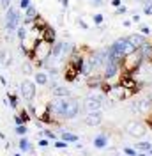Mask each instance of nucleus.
<instances>
[{"mask_svg": "<svg viewBox=\"0 0 152 156\" xmlns=\"http://www.w3.org/2000/svg\"><path fill=\"white\" fill-rule=\"evenodd\" d=\"M46 107L51 117L55 119V124H60V121L74 119L80 112V103L73 96H53V99Z\"/></svg>", "mask_w": 152, "mask_h": 156, "instance_id": "1", "label": "nucleus"}, {"mask_svg": "<svg viewBox=\"0 0 152 156\" xmlns=\"http://www.w3.org/2000/svg\"><path fill=\"white\" fill-rule=\"evenodd\" d=\"M51 48H53V43H50L46 39H37L34 50H32V58L30 62L36 66V68H43V64L48 60V57L51 55Z\"/></svg>", "mask_w": 152, "mask_h": 156, "instance_id": "2", "label": "nucleus"}, {"mask_svg": "<svg viewBox=\"0 0 152 156\" xmlns=\"http://www.w3.org/2000/svg\"><path fill=\"white\" fill-rule=\"evenodd\" d=\"M142 64H143V55H142V51H140V48H136L134 51L127 53V55L122 58L120 69H124L126 73H133V71H136Z\"/></svg>", "mask_w": 152, "mask_h": 156, "instance_id": "3", "label": "nucleus"}, {"mask_svg": "<svg viewBox=\"0 0 152 156\" xmlns=\"http://www.w3.org/2000/svg\"><path fill=\"white\" fill-rule=\"evenodd\" d=\"M5 29L9 30V32H16V29L19 27V23H21V12L18 9H14V7H7L5 9Z\"/></svg>", "mask_w": 152, "mask_h": 156, "instance_id": "4", "label": "nucleus"}, {"mask_svg": "<svg viewBox=\"0 0 152 156\" xmlns=\"http://www.w3.org/2000/svg\"><path fill=\"white\" fill-rule=\"evenodd\" d=\"M37 94V87H36V82L32 80H23L21 85H19V96L23 98L25 101H34V98Z\"/></svg>", "mask_w": 152, "mask_h": 156, "instance_id": "5", "label": "nucleus"}, {"mask_svg": "<svg viewBox=\"0 0 152 156\" xmlns=\"http://www.w3.org/2000/svg\"><path fill=\"white\" fill-rule=\"evenodd\" d=\"M103 103H105V98L103 96H94V94H90V96H87L83 99V108H85L87 114H90V112H99L101 108H103Z\"/></svg>", "mask_w": 152, "mask_h": 156, "instance_id": "6", "label": "nucleus"}, {"mask_svg": "<svg viewBox=\"0 0 152 156\" xmlns=\"http://www.w3.org/2000/svg\"><path fill=\"white\" fill-rule=\"evenodd\" d=\"M126 131L131 136H134V138H136V136H143L147 133V124L142 122V121H131V122L126 126Z\"/></svg>", "mask_w": 152, "mask_h": 156, "instance_id": "7", "label": "nucleus"}, {"mask_svg": "<svg viewBox=\"0 0 152 156\" xmlns=\"http://www.w3.org/2000/svg\"><path fill=\"white\" fill-rule=\"evenodd\" d=\"M23 12H25V14H23V25H25L27 29H30V27H32V21L39 16V11H37V7H36L34 4H30Z\"/></svg>", "mask_w": 152, "mask_h": 156, "instance_id": "8", "label": "nucleus"}, {"mask_svg": "<svg viewBox=\"0 0 152 156\" xmlns=\"http://www.w3.org/2000/svg\"><path fill=\"white\" fill-rule=\"evenodd\" d=\"M131 110L136 112V114H138V112H150V110H152V99L149 96L143 98V99H140V101H136V103H134Z\"/></svg>", "mask_w": 152, "mask_h": 156, "instance_id": "9", "label": "nucleus"}, {"mask_svg": "<svg viewBox=\"0 0 152 156\" xmlns=\"http://www.w3.org/2000/svg\"><path fill=\"white\" fill-rule=\"evenodd\" d=\"M101 122H103V117H101L99 112H90V114L85 115V124L87 126H101Z\"/></svg>", "mask_w": 152, "mask_h": 156, "instance_id": "10", "label": "nucleus"}, {"mask_svg": "<svg viewBox=\"0 0 152 156\" xmlns=\"http://www.w3.org/2000/svg\"><path fill=\"white\" fill-rule=\"evenodd\" d=\"M41 39H46L50 43H55V41H57V32H55V29L50 27V25H46L44 29L41 30Z\"/></svg>", "mask_w": 152, "mask_h": 156, "instance_id": "11", "label": "nucleus"}, {"mask_svg": "<svg viewBox=\"0 0 152 156\" xmlns=\"http://www.w3.org/2000/svg\"><path fill=\"white\" fill-rule=\"evenodd\" d=\"M18 149L21 151V153H30V154H34V147H32V144H30V140L27 138V135L21 136L18 140Z\"/></svg>", "mask_w": 152, "mask_h": 156, "instance_id": "12", "label": "nucleus"}, {"mask_svg": "<svg viewBox=\"0 0 152 156\" xmlns=\"http://www.w3.org/2000/svg\"><path fill=\"white\" fill-rule=\"evenodd\" d=\"M127 39H129V43L133 44L134 48H140L143 43L147 41V36H143V34H131Z\"/></svg>", "mask_w": 152, "mask_h": 156, "instance_id": "13", "label": "nucleus"}, {"mask_svg": "<svg viewBox=\"0 0 152 156\" xmlns=\"http://www.w3.org/2000/svg\"><path fill=\"white\" fill-rule=\"evenodd\" d=\"M78 71H76L73 66H69V64H66V71H64V80L66 82H74L76 78H78Z\"/></svg>", "mask_w": 152, "mask_h": 156, "instance_id": "14", "label": "nucleus"}, {"mask_svg": "<svg viewBox=\"0 0 152 156\" xmlns=\"http://www.w3.org/2000/svg\"><path fill=\"white\" fill-rule=\"evenodd\" d=\"M34 82H36L37 85H48L50 76H48V73H44V71H37V73L34 75Z\"/></svg>", "mask_w": 152, "mask_h": 156, "instance_id": "15", "label": "nucleus"}, {"mask_svg": "<svg viewBox=\"0 0 152 156\" xmlns=\"http://www.w3.org/2000/svg\"><path fill=\"white\" fill-rule=\"evenodd\" d=\"M106 146H108V135L101 133V135H97L94 138V147L95 149H105Z\"/></svg>", "mask_w": 152, "mask_h": 156, "instance_id": "16", "label": "nucleus"}, {"mask_svg": "<svg viewBox=\"0 0 152 156\" xmlns=\"http://www.w3.org/2000/svg\"><path fill=\"white\" fill-rule=\"evenodd\" d=\"M7 99H9V107L12 110H18L19 108V98L18 94H14V92H7Z\"/></svg>", "mask_w": 152, "mask_h": 156, "instance_id": "17", "label": "nucleus"}, {"mask_svg": "<svg viewBox=\"0 0 152 156\" xmlns=\"http://www.w3.org/2000/svg\"><path fill=\"white\" fill-rule=\"evenodd\" d=\"M78 138H80V136L74 135V133H71V131H62V133H60V140H64L67 144H69V142H78Z\"/></svg>", "mask_w": 152, "mask_h": 156, "instance_id": "18", "label": "nucleus"}, {"mask_svg": "<svg viewBox=\"0 0 152 156\" xmlns=\"http://www.w3.org/2000/svg\"><path fill=\"white\" fill-rule=\"evenodd\" d=\"M46 25H48V23H46V20L43 18L41 14H39L37 18L34 20V21H32V27H34V29H39V30H43L44 27H46Z\"/></svg>", "mask_w": 152, "mask_h": 156, "instance_id": "19", "label": "nucleus"}, {"mask_svg": "<svg viewBox=\"0 0 152 156\" xmlns=\"http://www.w3.org/2000/svg\"><path fill=\"white\" fill-rule=\"evenodd\" d=\"M51 92H53V96H71V90L66 87H60V85H57L55 89H51Z\"/></svg>", "mask_w": 152, "mask_h": 156, "instance_id": "20", "label": "nucleus"}, {"mask_svg": "<svg viewBox=\"0 0 152 156\" xmlns=\"http://www.w3.org/2000/svg\"><path fill=\"white\" fill-rule=\"evenodd\" d=\"M16 34H18V39H19V41H23V39L29 37V29H27L25 25H19L18 29H16Z\"/></svg>", "mask_w": 152, "mask_h": 156, "instance_id": "21", "label": "nucleus"}, {"mask_svg": "<svg viewBox=\"0 0 152 156\" xmlns=\"http://www.w3.org/2000/svg\"><path fill=\"white\" fill-rule=\"evenodd\" d=\"M18 115L23 119V122H25V124H27V122H30V114H29V110H27V107L18 108Z\"/></svg>", "mask_w": 152, "mask_h": 156, "instance_id": "22", "label": "nucleus"}, {"mask_svg": "<svg viewBox=\"0 0 152 156\" xmlns=\"http://www.w3.org/2000/svg\"><path fill=\"white\" fill-rule=\"evenodd\" d=\"M39 135L44 136V138H48V140H57V135L51 131V129H48V128H44V129H41L39 131Z\"/></svg>", "mask_w": 152, "mask_h": 156, "instance_id": "23", "label": "nucleus"}, {"mask_svg": "<svg viewBox=\"0 0 152 156\" xmlns=\"http://www.w3.org/2000/svg\"><path fill=\"white\" fill-rule=\"evenodd\" d=\"M14 131H16V135L19 136H25L27 133H29V128H27V124H19V126L14 128Z\"/></svg>", "mask_w": 152, "mask_h": 156, "instance_id": "24", "label": "nucleus"}, {"mask_svg": "<svg viewBox=\"0 0 152 156\" xmlns=\"http://www.w3.org/2000/svg\"><path fill=\"white\" fill-rule=\"evenodd\" d=\"M150 142H138L136 144V151H149L150 149Z\"/></svg>", "mask_w": 152, "mask_h": 156, "instance_id": "25", "label": "nucleus"}, {"mask_svg": "<svg viewBox=\"0 0 152 156\" xmlns=\"http://www.w3.org/2000/svg\"><path fill=\"white\" fill-rule=\"evenodd\" d=\"M92 20H94V25H103V21H105V16L97 12V14H94V16H92Z\"/></svg>", "mask_w": 152, "mask_h": 156, "instance_id": "26", "label": "nucleus"}, {"mask_svg": "<svg viewBox=\"0 0 152 156\" xmlns=\"http://www.w3.org/2000/svg\"><path fill=\"white\" fill-rule=\"evenodd\" d=\"M53 146L57 147V149H67V142H64V140H55Z\"/></svg>", "mask_w": 152, "mask_h": 156, "instance_id": "27", "label": "nucleus"}, {"mask_svg": "<svg viewBox=\"0 0 152 156\" xmlns=\"http://www.w3.org/2000/svg\"><path fill=\"white\" fill-rule=\"evenodd\" d=\"M30 4H32V0H19V9L25 11V9L30 5Z\"/></svg>", "mask_w": 152, "mask_h": 156, "instance_id": "28", "label": "nucleus"}, {"mask_svg": "<svg viewBox=\"0 0 152 156\" xmlns=\"http://www.w3.org/2000/svg\"><path fill=\"white\" fill-rule=\"evenodd\" d=\"M37 146L39 147H48V146H50V140L43 136V138H39V140H37Z\"/></svg>", "mask_w": 152, "mask_h": 156, "instance_id": "29", "label": "nucleus"}, {"mask_svg": "<svg viewBox=\"0 0 152 156\" xmlns=\"http://www.w3.org/2000/svg\"><path fill=\"white\" fill-rule=\"evenodd\" d=\"M32 66H34V64L27 62V64H25V66L21 68V71H23V73H27V75H30V73H32Z\"/></svg>", "mask_w": 152, "mask_h": 156, "instance_id": "30", "label": "nucleus"}, {"mask_svg": "<svg viewBox=\"0 0 152 156\" xmlns=\"http://www.w3.org/2000/svg\"><path fill=\"white\" fill-rule=\"evenodd\" d=\"M124 153H126L127 156H136V153H138V151H134L133 147H126V149H124Z\"/></svg>", "mask_w": 152, "mask_h": 156, "instance_id": "31", "label": "nucleus"}, {"mask_svg": "<svg viewBox=\"0 0 152 156\" xmlns=\"http://www.w3.org/2000/svg\"><path fill=\"white\" fill-rule=\"evenodd\" d=\"M143 12L150 16V14H152V4H145V7H143Z\"/></svg>", "mask_w": 152, "mask_h": 156, "instance_id": "32", "label": "nucleus"}, {"mask_svg": "<svg viewBox=\"0 0 152 156\" xmlns=\"http://www.w3.org/2000/svg\"><path fill=\"white\" fill-rule=\"evenodd\" d=\"M76 23H78V27H81V29H88V25H87V23H85V21H83L81 18L76 20Z\"/></svg>", "mask_w": 152, "mask_h": 156, "instance_id": "33", "label": "nucleus"}, {"mask_svg": "<svg viewBox=\"0 0 152 156\" xmlns=\"http://www.w3.org/2000/svg\"><path fill=\"white\" fill-rule=\"evenodd\" d=\"M0 5H2V9H7L11 5V0H0Z\"/></svg>", "mask_w": 152, "mask_h": 156, "instance_id": "34", "label": "nucleus"}, {"mask_svg": "<svg viewBox=\"0 0 152 156\" xmlns=\"http://www.w3.org/2000/svg\"><path fill=\"white\" fill-rule=\"evenodd\" d=\"M142 34L143 36H150V29L147 25H142Z\"/></svg>", "mask_w": 152, "mask_h": 156, "instance_id": "35", "label": "nucleus"}, {"mask_svg": "<svg viewBox=\"0 0 152 156\" xmlns=\"http://www.w3.org/2000/svg\"><path fill=\"white\" fill-rule=\"evenodd\" d=\"M14 122H16V126H19V124H25V122H23V119H21V117H19L18 114L14 115Z\"/></svg>", "mask_w": 152, "mask_h": 156, "instance_id": "36", "label": "nucleus"}, {"mask_svg": "<svg viewBox=\"0 0 152 156\" xmlns=\"http://www.w3.org/2000/svg\"><path fill=\"white\" fill-rule=\"evenodd\" d=\"M124 12H127V7H126V5H119V9H117V14H124Z\"/></svg>", "mask_w": 152, "mask_h": 156, "instance_id": "37", "label": "nucleus"}, {"mask_svg": "<svg viewBox=\"0 0 152 156\" xmlns=\"http://www.w3.org/2000/svg\"><path fill=\"white\" fill-rule=\"evenodd\" d=\"M58 2L62 4V7H64V9H67V7H69V0H58Z\"/></svg>", "mask_w": 152, "mask_h": 156, "instance_id": "38", "label": "nucleus"}, {"mask_svg": "<svg viewBox=\"0 0 152 156\" xmlns=\"http://www.w3.org/2000/svg\"><path fill=\"white\" fill-rule=\"evenodd\" d=\"M112 5L119 7V5H122V2H120V0H112Z\"/></svg>", "mask_w": 152, "mask_h": 156, "instance_id": "39", "label": "nucleus"}, {"mask_svg": "<svg viewBox=\"0 0 152 156\" xmlns=\"http://www.w3.org/2000/svg\"><path fill=\"white\" fill-rule=\"evenodd\" d=\"M108 156H119V151L112 149V151H108Z\"/></svg>", "mask_w": 152, "mask_h": 156, "instance_id": "40", "label": "nucleus"}, {"mask_svg": "<svg viewBox=\"0 0 152 156\" xmlns=\"http://www.w3.org/2000/svg\"><path fill=\"white\" fill-rule=\"evenodd\" d=\"M131 21H134V23H140V16H138V14H134L133 18H131Z\"/></svg>", "mask_w": 152, "mask_h": 156, "instance_id": "41", "label": "nucleus"}, {"mask_svg": "<svg viewBox=\"0 0 152 156\" xmlns=\"http://www.w3.org/2000/svg\"><path fill=\"white\" fill-rule=\"evenodd\" d=\"M131 23H133L131 20H126V21H122V25H124V27H131Z\"/></svg>", "mask_w": 152, "mask_h": 156, "instance_id": "42", "label": "nucleus"}, {"mask_svg": "<svg viewBox=\"0 0 152 156\" xmlns=\"http://www.w3.org/2000/svg\"><path fill=\"white\" fill-rule=\"evenodd\" d=\"M0 83H2V85H7V80H5V76H0Z\"/></svg>", "mask_w": 152, "mask_h": 156, "instance_id": "43", "label": "nucleus"}, {"mask_svg": "<svg viewBox=\"0 0 152 156\" xmlns=\"http://www.w3.org/2000/svg\"><path fill=\"white\" fill-rule=\"evenodd\" d=\"M143 4H152V0H142Z\"/></svg>", "mask_w": 152, "mask_h": 156, "instance_id": "44", "label": "nucleus"}, {"mask_svg": "<svg viewBox=\"0 0 152 156\" xmlns=\"http://www.w3.org/2000/svg\"><path fill=\"white\" fill-rule=\"evenodd\" d=\"M136 156H147V154H143V153H136Z\"/></svg>", "mask_w": 152, "mask_h": 156, "instance_id": "45", "label": "nucleus"}, {"mask_svg": "<svg viewBox=\"0 0 152 156\" xmlns=\"http://www.w3.org/2000/svg\"><path fill=\"white\" fill-rule=\"evenodd\" d=\"M14 156H21V153H14Z\"/></svg>", "mask_w": 152, "mask_h": 156, "instance_id": "46", "label": "nucleus"}, {"mask_svg": "<svg viewBox=\"0 0 152 156\" xmlns=\"http://www.w3.org/2000/svg\"><path fill=\"white\" fill-rule=\"evenodd\" d=\"M149 151H150V156H152V147H150V149H149Z\"/></svg>", "mask_w": 152, "mask_h": 156, "instance_id": "47", "label": "nucleus"}, {"mask_svg": "<svg viewBox=\"0 0 152 156\" xmlns=\"http://www.w3.org/2000/svg\"><path fill=\"white\" fill-rule=\"evenodd\" d=\"M0 43H2V37H0Z\"/></svg>", "mask_w": 152, "mask_h": 156, "instance_id": "48", "label": "nucleus"}]
</instances>
